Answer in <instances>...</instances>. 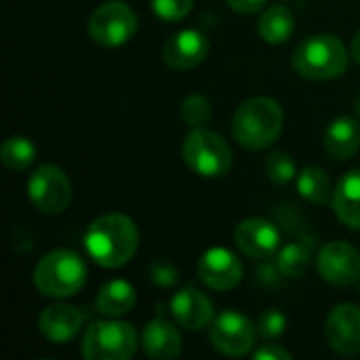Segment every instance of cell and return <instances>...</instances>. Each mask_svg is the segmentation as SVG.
<instances>
[{"label": "cell", "mask_w": 360, "mask_h": 360, "mask_svg": "<svg viewBox=\"0 0 360 360\" xmlns=\"http://www.w3.org/2000/svg\"><path fill=\"white\" fill-rule=\"evenodd\" d=\"M137 226L122 213H108L97 217L84 234V249L89 257L97 266L110 270L129 264L137 253Z\"/></svg>", "instance_id": "1"}, {"label": "cell", "mask_w": 360, "mask_h": 360, "mask_svg": "<svg viewBox=\"0 0 360 360\" xmlns=\"http://www.w3.org/2000/svg\"><path fill=\"white\" fill-rule=\"evenodd\" d=\"M283 108L270 97H253L240 103L232 118V135L247 150H264L283 131Z\"/></svg>", "instance_id": "2"}, {"label": "cell", "mask_w": 360, "mask_h": 360, "mask_svg": "<svg viewBox=\"0 0 360 360\" xmlns=\"http://www.w3.org/2000/svg\"><path fill=\"white\" fill-rule=\"evenodd\" d=\"M32 281L46 297H70L84 287L86 266L76 251L55 249L36 264Z\"/></svg>", "instance_id": "3"}, {"label": "cell", "mask_w": 360, "mask_h": 360, "mask_svg": "<svg viewBox=\"0 0 360 360\" xmlns=\"http://www.w3.org/2000/svg\"><path fill=\"white\" fill-rule=\"evenodd\" d=\"M293 68L304 78L331 80L346 72L348 51L340 38L329 34H316L295 46Z\"/></svg>", "instance_id": "4"}, {"label": "cell", "mask_w": 360, "mask_h": 360, "mask_svg": "<svg viewBox=\"0 0 360 360\" xmlns=\"http://www.w3.org/2000/svg\"><path fill=\"white\" fill-rule=\"evenodd\" d=\"M181 156L188 169L202 177H224L234 162V154L228 141L221 135L207 131L205 127L194 129L184 139Z\"/></svg>", "instance_id": "5"}, {"label": "cell", "mask_w": 360, "mask_h": 360, "mask_svg": "<svg viewBox=\"0 0 360 360\" xmlns=\"http://www.w3.org/2000/svg\"><path fill=\"white\" fill-rule=\"evenodd\" d=\"M137 350V333L122 321H97L82 338L80 352L86 360H129Z\"/></svg>", "instance_id": "6"}, {"label": "cell", "mask_w": 360, "mask_h": 360, "mask_svg": "<svg viewBox=\"0 0 360 360\" xmlns=\"http://www.w3.org/2000/svg\"><path fill=\"white\" fill-rule=\"evenodd\" d=\"M86 27L95 44L116 49L127 44L137 32V15L127 2L108 0L91 13Z\"/></svg>", "instance_id": "7"}, {"label": "cell", "mask_w": 360, "mask_h": 360, "mask_svg": "<svg viewBox=\"0 0 360 360\" xmlns=\"http://www.w3.org/2000/svg\"><path fill=\"white\" fill-rule=\"evenodd\" d=\"M27 196L38 211L46 215H59L72 202L70 177L59 167L44 165L27 179Z\"/></svg>", "instance_id": "8"}, {"label": "cell", "mask_w": 360, "mask_h": 360, "mask_svg": "<svg viewBox=\"0 0 360 360\" xmlns=\"http://www.w3.org/2000/svg\"><path fill=\"white\" fill-rule=\"evenodd\" d=\"M255 335L257 329L245 314L236 310H226L213 319L209 340L213 348L226 356H245L251 352Z\"/></svg>", "instance_id": "9"}, {"label": "cell", "mask_w": 360, "mask_h": 360, "mask_svg": "<svg viewBox=\"0 0 360 360\" xmlns=\"http://www.w3.org/2000/svg\"><path fill=\"white\" fill-rule=\"evenodd\" d=\"M319 274L335 287H352L360 281V253L344 240L327 243L316 259Z\"/></svg>", "instance_id": "10"}, {"label": "cell", "mask_w": 360, "mask_h": 360, "mask_svg": "<svg viewBox=\"0 0 360 360\" xmlns=\"http://www.w3.org/2000/svg\"><path fill=\"white\" fill-rule=\"evenodd\" d=\"M325 338L333 352L354 356L360 352V308L342 304L333 308L325 323Z\"/></svg>", "instance_id": "11"}, {"label": "cell", "mask_w": 360, "mask_h": 360, "mask_svg": "<svg viewBox=\"0 0 360 360\" xmlns=\"http://www.w3.org/2000/svg\"><path fill=\"white\" fill-rule=\"evenodd\" d=\"M198 278L215 291H230L243 278L240 259L224 247H213L198 262Z\"/></svg>", "instance_id": "12"}, {"label": "cell", "mask_w": 360, "mask_h": 360, "mask_svg": "<svg viewBox=\"0 0 360 360\" xmlns=\"http://www.w3.org/2000/svg\"><path fill=\"white\" fill-rule=\"evenodd\" d=\"M234 243L245 255L255 259H268L281 247V234L276 226L270 224L268 219L251 217L236 226Z\"/></svg>", "instance_id": "13"}, {"label": "cell", "mask_w": 360, "mask_h": 360, "mask_svg": "<svg viewBox=\"0 0 360 360\" xmlns=\"http://www.w3.org/2000/svg\"><path fill=\"white\" fill-rule=\"evenodd\" d=\"M209 55V40L198 30H179L162 46L165 63L173 70H192Z\"/></svg>", "instance_id": "14"}, {"label": "cell", "mask_w": 360, "mask_h": 360, "mask_svg": "<svg viewBox=\"0 0 360 360\" xmlns=\"http://www.w3.org/2000/svg\"><path fill=\"white\" fill-rule=\"evenodd\" d=\"M175 323L188 331H200L209 327L215 319L211 300L194 287H186L171 297L169 304Z\"/></svg>", "instance_id": "15"}, {"label": "cell", "mask_w": 360, "mask_h": 360, "mask_svg": "<svg viewBox=\"0 0 360 360\" xmlns=\"http://www.w3.org/2000/svg\"><path fill=\"white\" fill-rule=\"evenodd\" d=\"M84 316L78 308L57 304L49 306L38 316V331L51 344H65L74 340L82 329Z\"/></svg>", "instance_id": "16"}, {"label": "cell", "mask_w": 360, "mask_h": 360, "mask_svg": "<svg viewBox=\"0 0 360 360\" xmlns=\"http://www.w3.org/2000/svg\"><path fill=\"white\" fill-rule=\"evenodd\" d=\"M323 146L331 160H350L360 150V122L350 116L335 118L325 131Z\"/></svg>", "instance_id": "17"}, {"label": "cell", "mask_w": 360, "mask_h": 360, "mask_svg": "<svg viewBox=\"0 0 360 360\" xmlns=\"http://www.w3.org/2000/svg\"><path fill=\"white\" fill-rule=\"evenodd\" d=\"M331 207L344 226L360 230V169L348 171L338 181L331 196Z\"/></svg>", "instance_id": "18"}, {"label": "cell", "mask_w": 360, "mask_h": 360, "mask_svg": "<svg viewBox=\"0 0 360 360\" xmlns=\"http://www.w3.org/2000/svg\"><path fill=\"white\" fill-rule=\"evenodd\" d=\"M141 346L150 359L171 360L181 352V335L179 331L165 319H154L146 325Z\"/></svg>", "instance_id": "19"}, {"label": "cell", "mask_w": 360, "mask_h": 360, "mask_svg": "<svg viewBox=\"0 0 360 360\" xmlns=\"http://www.w3.org/2000/svg\"><path fill=\"white\" fill-rule=\"evenodd\" d=\"M135 302H137V295H135V289L131 283L110 281L99 289V293L95 297V308L99 314L118 319V316L129 314L135 308Z\"/></svg>", "instance_id": "20"}, {"label": "cell", "mask_w": 360, "mask_h": 360, "mask_svg": "<svg viewBox=\"0 0 360 360\" xmlns=\"http://www.w3.org/2000/svg\"><path fill=\"white\" fill-rule=\"evenodd\" d=\"M293 30H295V17L283 4H270L257 21V32H259L262 40L268 44L287 42L291 38Z\"/></svg>", "instance_id": "21"}, {"label": "cell", "mask_w": 360, "mask_h": 360, "mask_svg": "<svg viewBox=\"0 0 360 360\" xmlns=\"http://www.w3.org/2000/svg\"><path fill=\"white\" fill-rule=\"evenodd\" d=\"M36 154H38V150L32 143V139L19 137V135H13V137L4 139L2 146H0V162L8 171L27 169L36 160Z\"/></svg>", "instance_id": "22"}, {"label": "cell", "mask_w": 360, "mask_h": 360, "mask_svg": "<svg viewBox=\"0 0 360 360\" xmlns=\"http://www.w3.org/2000/svg\"><path fill=\"white\" fill-rule=\"evenodd\" d=\"M297 192L314 205H323L333 196L331 179L321 167H306L297 175Z\"/></svg>", "instance_id": "23"}, {"label": "cell", "mask_w": 360, "mask_h": 360, "mask_svg": "<svg viewBox=\"0 0 360 360\" xmlns=\"http://www.w3.org/2000/svg\"><path fill=\"white\" fill-rule=\"evenodd\" d=\"M310 259L312 257H310V249L308 247H304L300 243H291V245L281 249L276 264H278L281 274L291 276V278H300V276H304L308 272Z\"/></svg>", "instance_id": "24"}, {"label": "cell", "mask_w": 360, "mask_h": 360, "mask_svg": "<svg viewBox=\"0 0 360 360\" xmlns=\"http://www.w3.org/2000/svg\"><path fill=\"white\" fill-rule=\"evenodd\" d=\"M211 114H213V108H211V101L205 95L194 93V95H188L181 101V118L192 129H200V127L209 124Z\"/></svg>", "instance_id": "25"}, {"label": "cell", "mask_w": 360, "mask_h": 360, "mask_svg": "<svg viewBox=\"0 0 360 360\" xmlns=\"http://www.w3.org/2000/svg\"><path fill=\"white\" fill-rule=\"evenodd\" d=\"M266 175H268V179L272 184L285 186V184H289L297 175V169H295V162H293V158L289 154L274 152L266 160Z\"/></svg>", "instance_id": "26"}, {"label": "cell", "mask_w": 360, "mask_h": 360, "mask_svg": "<svg viewBox=\"0 0 360 360\" xmlns=\"http://www.w3.org/2000/svg\"><path fill=\"white\" fill-rule=\"evenodd\" d=\"M152 11L165 21H181L190 11L194 0H150Z\"/></svg>", "instance_id": "27"}, {"label": "cell", "mask_w": 360, "mask_h": 360, "mask_svg": "<svg viewBox=\"0 0 360 360\" xmlns=\"http://www.w3.org/2000/svg\"><path fill=\"white\" fill-rule=\"evenodd\" d=\"M287 329V316L281 310H266L257 321V333L264 340H276Z\"/></svg>", "instance_id": "28"}, {"label": "cell", "mask_w": 360, "mask_h": 360, "mask_svg": "<svg viewBox=\"0 0 360 360\" xmlns=\"http://www.w3.org/2000/svg\"><path fill=\"white\" fill-rule=\"evenodd\" d=\"M150 278L158 287H173L179 281V272H177V268L173 264H169L165 259H156L150 266Z\"/></svg>", "instance_id": "29"}, {"label": "cell", "mask_w": 360, "mask_h": 360, "mask_svg": "<svg viewBox=\"0 0 360 360\" xmlns=\"http://www.w3.org/2000/svg\"><path fill=\"white\" fill-rule=\"evenodd\" d=\"M253 359L257 360H291V352L281 348L278 344H264L259 350L253 352Z\"/></svg>", "instance_id": "30"}, {"label": "cell", "mask_w": 360, "mask_h": 360, "mask_svg": "<svg viewBox=\"0 0 360 360\" xmlns=\"http://www.w3.org/2000/svg\"><path fill=\"white\" fill-rule=\"evenodd\" d=\"M230 8L236 11V13H243V15H251V13H257L262 11L268 0H228Z\"/></svg>", "instance_id": "31"}, {"label": "cell", "mask_w": 360, "mask_h": 360, "mask_svg": "<svg viewBox=\"0 0 360 360\" xmlns=\"http://www.w3.org/2000/svg\"><path fill=\"white\" fill-rule=\"evenodd\" d=\"M350 55H352V59L360 63V30L354 34V38H352V44H350Z\"/></svg>", "instance_id": "32"}, {"label": "cell", "mask_w": 360, "mask_h": 360, "mask_svg": "<svg viewBox=\"0 0 360 360\" xmlns=\"http://www.w3.org/2000/svg\"><path fill=\"white\" fill-rule=\"evenodd\" d=\"M354 110H356V114L360 116V93H359V97H356V101H354Z\"/></svg>", "instance_id": "33"}]
</instances>
